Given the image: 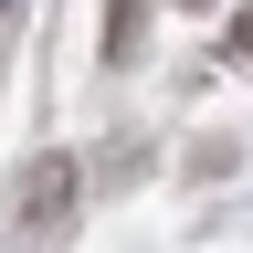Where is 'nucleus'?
Listing matches in <instances>:
<instances>
[{"label":"nucleus","instance_id":"nucleus-1","mask_svg":"<svg viewBox=\"0 0 253 253\" xmlns=\"http://www.w3.org/2000/svg\"><path fill=\"white\" fill-rule=\"evenodd\" d=\"M63 201H74V169L53 158V169H42V179L21 190V221H32V232H53V221H63Z\"/></svg>","mask_w":253,"mask_h":253},{"label":"nucleus","instance_id":"nucleus-2","mask_svg":"<svg viewBox=\"0 0 253 253\" xmlns=\"http://www.w3.org/2000/svg\"><path fill=\"white\" fill-rule=\"evenodd\" d=\"M232 53H253V11H243V21H232Z\"/></svg>","mask_w":253,"mask_h":253}]
</instances>
